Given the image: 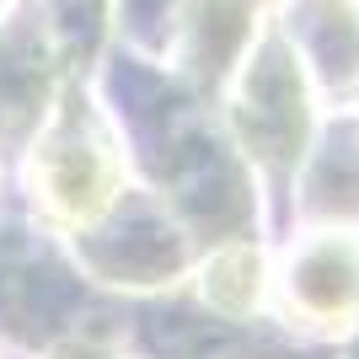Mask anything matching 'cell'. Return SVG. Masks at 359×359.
<instances>
[{"label": "cell", "instance_id": "cell-1", "mask_svg": "<svg viewBox=\"0 0 359 359\" xmlns=\"http://www.w3.org/2000/svg\"><path fill=\"white\" fill-rule=\"evenodd\" d=\"M32 204L65 231H91L123 198V150L107 118L86 97H65L60 113L38 123L27 156Z\"/></svg>", "mask_w": 359, "mask_h": 359}, {"label": "cell", "instance_id": "cell-2", "mask_svg": "<svg viewBox=\"0 0 359 359\" xmlns=\"http://www.w3.org/2000/svg\"><path fill=\"white\" fill-rule=\"evenodd\" d=\"M231 123L241 150L263 172H295L311 140V81L279 32H263L231 91Z\"/></svg>", "mask_w": 359, "mask_h": 359}, {"label": "cell", "instance_id": "cell-3", "mask_svg": "<svg viewBox=\"0 0 359 359\" xmlns=\"http://www.w3.org/2000/svg\"><path fill=\"white\" fill-rule=\"evenodd\" d=\"M273 290L290 322L311 332L359 327V231L354 225H316L290 241L285 263L273 269Z\"/></svg>", "mask_w": 359, "mask_h": 359}, {"label": "cell", "instance_id": "cell-4", "mask_svg": "<svg viewBox=\"0 0 359 359\" xmlns=\"http://www.w3.org/2000/svg\"><path fill=\"white\" fill-rule=\"evenodd\" d=\"M285 43L311 86L338 102H359V0H295Z\"/></svg>", "mask_w": 359, "mask_h": 359}, {"label": "cell", "instance_id": "cell-5", "mask_svg": "<svg viewBox=\"0 0 359 359\" xmlns=\"http://www.w3.org/2000/svg\"><path fill=\"white\" fill-rule=\"evenodd\" d=\"M269 290H273V269H269L263 241H252V236L220 241V247L198 263V300H204L215 316H225V322L257 316L263 300H269Z\"/></svg>", "mask_w": 359, "mask_h": 359}, {"label": "cell", "instance_id": "cell-6", "mask_svg": "<svg viewBox=\"0 0 359 359\" xmlns=\"http://www.w3.org/2000/svg\"><path fill=\"white\" fill-rule=\"evenodd\" d=\"M54 359H123V354H113V348H102V344H65Z\"/></svg>", "mask_w": 359, "mask_h": 359}]
</instances>
